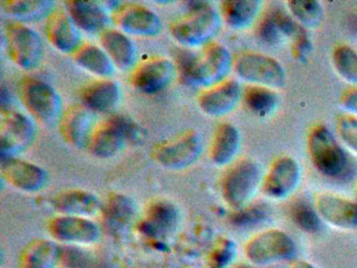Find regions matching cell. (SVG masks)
Instances as JSON below:
<instances>
[{
    "instance_id": "obj_1",
    "label": "cell",
    "mask_w": 357,
    "mask_h": 268,
    "mask_svg": "<svg viewBox=\"0 0 357 268\" xmlns=\"http://www.w3.org/2000/svg\"><path fill=\"white\" fill-rule=\"evenodd\" d=\"M179 69L188 83L208 88L227 80L233 69L234 59L227 46L211 42L197 54L179 56Z\"/></svg>"
},
{
    "instance_id": "obj_2",
    "label": "cell",
    "mask_w": 357,
    "mask_h": 268,
    "mask_svg": "<svg viewBox=\"0 0 357 268\" xmlns=\"http://www.w3.org/2000/svg\"><path fill=\"white\" fill-rule=\"evenodd\" d=\"M222 23L219 10L211 4L198 2L171 24L170 33L185 47H204L213 42Z\"/></svg>"
},
{
    "instance_id": "obj_3",
    "label": "cell",
    "mask_w": 357,
    "mask_h": 268,
    "mask_svg": "<svg viewBox=\"0 0 357 268\" xmlns=\"http://www.w3.org/2000/svg\"><path fill=\"white\" fill-rule=\"evenodd\" d=\"M307 149L311 163L319 173L332 179L344 177L350 165L348 154L326 126L311 128Z\"/></svg>"
},
{
    "instance_id": "obj_4",
    "label": "cell",
    "mask_w": 357,
    "mask_h": 268,
    "mask_svg": "<svg viewBox=\"0 0 357 268\" xmlns=\"http://www.w3.org/2000/svg\"><path fill=\"white\" fill-rule=\"evenodd\" d=\"M263 177L262 168L252 159L234 163L221 182V194L227 204L235 211L250 204L262 186Z\"/></svg>"
},
{
    "instance_id": "obj_5",
    "label": "cell",
    "mask_w": 357,
    "mask_h": 268,
    "mask_svg": "<svg viewBox=\"0 0 357 268\" xmlns=\"http://www.w3.org/2000/svg\"><path fill=\"white\" fill-rule=\"evenodd\" d=\"M234 71L248 85L277 90L287 81L283 65L273 57L260 52H246L234 59Z\"/></svg>"
},
{
    "instance_id": "obj_6",
    "label": "cell",
    "mask_w": 357,
    "mask_h": 268,
    "mask_svg": "<svg viewBox=\"0 0 357 268\" xmlns=\"http://www.w3.org/2000/svg\"><path fill=\"white\" fill-rule=\"evenodd\" d=\"M20 96L24 106L36 121L43 125L59 124L63 105L59 94L47 82L28 77L20 83Z\"/></svg>"
},
{
    "instance_id": "obj_7",
    "label": "cell",
    "mask_w": 357,
    "mask_h": 268,
    "mask_svg": "<svg viewBox=\"0 0 357 268\" xmlns=\"http://www.w3.org/2000/svg\"><path fill=\"white\" fill-rule=\"evenodd\" d=\"M6 47L10 60L24 70L38 68L45 56L40 36L26 23L12 21L5 29Z\"/></svg>"
},
{
    "instance_id": "obj_8",
    "label": "cell",
    "mask_w": 357,
    "mask_h": 268,
    "mask_svg": "<svg viewBox=\"0 0 357 268\" xmlns=\"http://www.w3.org/2000/svg\"><path fill=\"white\" fill-rule=\"evenodd\" d=\"M244 253L255 265H268L292 259L296 253V245L287 232L271 228L250 238L244 246Z\"/></svg>"
},
{
    "instance_id": "obj_9",
    "label": "cell",
    "mask_w": 357,
    "mask_h": 268,
    "mask_svg": "<svg viewBox=\"0 0 357 268\" xmlns=\"http://www.w3.org/2000/svg\"><path fill=\"white\" fill-rule=\"evenodd\" d=\"M204 150L202 136L195 130H187L166 142H160L152 150L154 161L169 170L191 167L199 159Z\"/></svg>"
},
{
    "instance_id": "obj_10",
    "label": "cell",
    "mask_w": 357,
    "mask_h": 268,
    "mask_svg": "<svg viewBox=\"0 0 357 268\" xmlns=\"http://www.w3.org/2000/svg\"><path fill=\"white\" fill-rule=\"evenodd\" d=\"M34 121L24 113L10 108L0 111V151L1 157H17L28 150L36 138Z\"/></svg>"
},
{
    "instance_id": "obj_11",
    "label": "cell",
    "mask_w": 357,
    "mask_h": 268,
    "mask_svg": "<svg viewBox=\"0 0 357 268\" xmlns=\"http://www.w3.org/2000/svg\"><path fill=\"white\" fill-rule=\"evenodd\" d=\"M112 17V22L126 35L155 37L162 29L160 16L142 4H121L114 10Z\"/></svg>"
},
{
    "instance_id": "obj_12",
    "label": "cell",
    "mask_w": 357,
    "mask_h": 268,
    "mask_svg": "<svg viewBox=\"0 0 357 268\" xmlns=\"http://www.w3.org/2000/svg\"><path fill=\"white\" fill-rule=\"evenodd\" d=\"M176 65L165 57H154L137 65L130 82L142 94H155L166 89L176 75Z\"/></svg>"
},
{
    "instance_id": "obj_13",
    "label": "cell",
    "mask_w": 357,
    "mask_h": 268,
    "mask_svg": "<svg viewBox=\"0 0 357 268\" xmlns=\"http://www.w3.org/2000/svg\"><path fill=\"white\" fill-rule=\"evenodd\" d=\"M302 178L300 163L290 156L275 159L263 177L262 191L268 198L282 200L294 194Z\"/></svg>"
},
{
    "instance_id": "obj_14",
    "label": "cell",
    "mask_w": 357,
    "mask_h": 268,
    "mask_svg": "<svg viewBox=\"0 0 357 268\" xmlns=\"http://www.w3.org/2000/svg\"><path fill=\"white\" fill-rule=\"evenodd\" d=\"M50 234L57 242L68 246H84L97 242L101 237L99 225L91 218L59 215L52 220Z\"/></svg>"
},
{
    "instance_id": "obj_15",
    "label": "cell",
    "mask_w": 357,
    "mask_h": 268,
    "mask_svg": "<svg viewBox=\"0 0 357 268\" xmlns=\"http://www.w3.org/2000/svg\"><path fill=\"white\" fill-rule=\"evenodd\" d=\"M0 172L10 186L26 193L43 190L49 180L43 168L18 157H1Z\"/></svg>"
},
{
    "instance_id": "obj_16",
    "label": "cell",
    "mask_w": 357,
    "mask_h": 268,
    "mask_svg": "<svg viewBox=\"0 0 357 268\" xmlns=\"http://www.w3.org/2000/svg\"><path fill=\"white\" fill-rule=\"evenodd\" d=\"M243 98V88L239 82L227 79L221 83L206 88L198 96V106L204 114L221 117L237 108Z\"/></svg>"
},
{
    "instance_id": "obj_17",
    "label": "cell",
    "mask_w": 357,
    "mask_h": 268,
    "mask_svg": "<svg viewBox=\"0 0 357 268\" xmlns=\"http://www.w3.org/2000/svg\"><path fill=\"white\" fill-rule=\"evenodd\" d=\"M84 105H73L66 109L59 121L63 140L77 149L89 147L95 128V114Z\"/></svg>"
},
{
    "instance_id": "obj_18",
    "label": "cell",
    "mask_w": 357,
    "mask_h": 268,
    "mask_svg": "<svg viewBox=\"0 0 357 268\" xmlns=\"http://www.w3.org/2000/svg\"><path fill=\"white\" fill-rule=\"evenodd\" d=\"M45 36L63 54H74L82 45V35L66 10L55 8L45 20Z\"/></svg>"
},
{
    "instance_id": "obj_19",
    "label": "cell",
    "mask_w": 357,
    "mask_h": 268,
    "mask_svg": "<svg viewBox=\"0 0 357 268\" xmlns=\"http://www.w3.org/2000/svg\"><path fill=\"white\" fill-rule=\"evenodd\" d=\"M315 209L323 221L340 230L357 228V202L330 194L321 193L315 199Z\"/></svg>"
},
{
    "instance_id": "obj_20",
    "label": "cell",
    "mask_w": 357,
    "mask_h": 268,
    "mask_svg": "<svg viewBox=\"0 0 357 268\" xmlns=\"http://www.w3.org/2000/svg\"><path fill=\"white\" fill-rule=\"evenodd\" d=\"M66 12L81 31L91 35H101L106 29H110L112 15L99 2L74 0L66 2Z\"/></svg>"
},
{
    "instance_id": "obj_21",
    "label": "cell",
    "mask_w": 357,
    "mask_h": 268,
    "mask_svg": "<svg viewBox=\"0 0 357 268\" xmlns=\"http://www.w3.org/2000/svg\"><path fill=\"white\" fill-rule=\"evenodd\" d=\"M181 222V211L170 201L152 203L142 224V230L152 238H165L175 232Z\"/></svg>"
},
{
    "instance_id": "obj_22",
    "label": "cell",
    "mask_w": 357,
    "mask_h": 268,
    "mask_svg": "<svg viewBox=\"0 0 357 268\" xmlns=\"http://www.w3.org/2000/svg\"><path fill=\"white\" fill-rule=\"evenodd\" d=\"M100 44L116 68L127 71L137 66V46L128 35L120 29H106L100 35Z\"/></svg>"
},
{
    "instance_id": "obj_23",
    "label": "cell",
    "mask_w": 357,
    "mask_h": 268,
    "mask_svg": "<svg viewBox=\"0 0 357 268\" xmlns=\"http://www.w3.org/2000/svg\"><path fill=\"white\" fill-rule=\"evenodd\" d=\"M83 105L93 112L110 113L122 100V88L112 79H100L87 85L82 92Z\"/></svg>"
},
{
    "instance_id": "obj_24",
    "label": "cell",
    "mask_w": 357,
    "mask_h": 268,
    "mask_svg": "<svg viewBox=\"0 0 357 268\" xmlns=\"http://www.w3.org/2000/svg\"><path fill=\"white\" fill-rule=\"evenodd\" d=\"M52 205L60 215L83 218H91L102 209L101 202L93 193L79 188L56 195Z\"/></svg>"
},
{
    "instance_id": "obj_25",
    "label": "cell",
    "mask_w": 357,
    "mask_h": 268,
    "mask_svg": "<svg viewBox=\"0 0 357 268\" xmlns=\"http://www.w3.org/2000/svg\"><path fill=\"white\" fill-rule=\"evenodd\" d=\"M127 142V138L112 117L93 130L87 148L96 157L107 159L120 153Z\"/></svg>"
},
{
    "instance_id": "obj_26",
    "label": "cell",
    "mask_w": 357,
    "mask_h": 268,
    "mask_svg": "<svg viewBox=\"0 0 357 268\" xmlns=\"http://www.w3.org/2000/svg\"><path fill=\"white\" fill-rule=\"evenodd\" d=\"M102 216L106 230L114 234H120L130 225L137 213V205L130 197L116 193L110 195L102 205Z\"/></svg>"
},
{
    "instance_id": "obj_27",
    "label": "cell",
    "mask_w": 357,
    "mask_h": 268,
    "mask_svg": "<svg viewBox=\"0 0 357 268\" xmlns=\"http://www.w3.org/2000/svg\"><path fill=\"white\" fill-rule=\"evenodd\" d=\"M240 147L241 135L237 127L231 123L220 124L211 142V161L218 167L231 165L237 157Z\"/></svg>"
},
{
    "instance_id": "obj_28",
    "label": "cell",
    "mask_w": 357,
    "mask_h": 268,
    "mask_svg": "<svg viewBox=\"0 0 357 268\" xmlns=\"http://www.w3.org/2000/svg\"><path fill=\"white\" fill-rule=\"evenodd\" d=\"M262 2L259 0H229L220 6L221 18L229 29L245 31L256 22L260 15Z\"/></svg>"
},
{
    "instance_id": "obj_29",
    "label": "cell",
    "mask_w": 357,
    "mask_h": 268,
    "mask_svg": "<svg viewBox=\"0 0 357 268\" xmlns=\"http://www.w3.org/2000/svg\"><path fill=\"white\" fill-rule=\"evenodd\" d=\"M72 56L79 67L100 79H110L116 71V66L107 52L96 44L83 42Z\"/></svg>"
},
{
    "instance_id": "obj_30",
    "label": "cell",
    "mask_w": 357,
    "mask_h": 268,
    "mask_svg": "<svg viewBox=\"0 0 357 268\" xmlns=\"http://www.w3.org/2000/svg\"><path fill=\"white\" fill-rule=\"evenodd\" d=\"M0 8L7 16L17 22H34L47 20L55 10V2L49 0H3Z\"/></svg>"
},
{
    "instance_id": "obj_31",
    "label": "cell",
    "mask_w": 357,
    "mask_h": 268,
    "mask_svg": "<svg viewBox=\"0 0 357 268\" xmlns=\"http://www.w3.org/2000/svg\"><path fill=\"white\" fill-rule=\"evenodd\" d=\"M61 258V248L57 243L39 239L31 243L22 253V268H54Z\"/></svg>"
},
{
    "instance_id": "obj_32",
    "label": "cell",
    "mask_w": 357,
    "mask_h": 268,
    "mask_svg": "<svg viewBox=\"0 0 357 268\" xmlns=\"http://www.w3.org/2000/svg\"><path fill=\"white\" fill-rule=\"evenodd\" d=\"M246 108L257 117H267L275 112L279 103L275 90L261 86L248 85L242 98Z\"/></svg>"
},
{
    "instance_id": "obj_33",
    "label": "cell",
    "mask_w": 357,
    "mask_h": 268,
    "mask_svg": "<svg viewBox=\"0 0 357 268\" xmlns=\"http://www.w3.org/2000/svg\"><path fill=\"white\" fill-rule=\"evenodd\" d=\"M286 10L303 29H314L323 18V6L315 0H290Z\"/></svg>"
},
{
    "instance_id": "obj_34",
    "label": "cell",
    "mask_w": 357,
    "mask_h": 268,
    "mask_svg": "<svg viewBox=\"0 0 357 268\" xmlns=\"http://www.w3.org/2000/svg\"><path fill=\"white\" fill-rule=\"evenodd\" d=\"M332 65L338 77L357 87V52L349 45H338L332 52Z\"/></svg>"
},
{
    "instance_id": "obj_35",
    "label": "cell",
    "mask_w": 357,
    "mask_h": 268,
    "mask_svg": "<svg viewBox=\"0 0 357 268\" xmlns=\"http://www.w3.org/2000/svg\"><path fill=\"white\" fill-rule=\"evenodd\" d=\"M271 215V207L263 202L250 203L236 209L231 216V222L238 228H252L265 221Z\"/></svg>"
},
{
    "instance_id": "obj_36",
    "label": "cell",
    "mask_w": 357,
    "mask_h": 268,
    "mask_svg": "<svg viewBox=\"0 0 357 268\" xmlns=\"http://www.w3.org/2000/svg\"><path fill=\"white\" fill-rule=\"evenodd\" d=\"M291 219L300 230L308 234H317L323 226L317 209L308 203H296L291 209Z\"/></svg>"
},
{
    "instance_id": "obj_37",
    "label": "cell",
    "mask_w": 357,
    "mask_h": 268,
    "mask_svg": "<svg viewBox=\"0 0 357 268\" xmlns=\"http://www.w3.org/2000/svg\"><path fill=\"white\" fill-rule=\"evenodd\" d=\"M237 255V246L231 239L223 238L217 243L211 253L210 265L212 268H229Z\"/></svg>"
},
{
    "instance_id": "obj_38",
    "label": "cell",
    "mask_w": 357,
    "mask_h": 268,
    "mask_svg": "<svg viewBox=\"0 0 357 268\" xmlns=\"http://www.w3.org/2000/svg\"><path fill=\"white\" fill-rule=\"evenodd\" d=\"M336 132L342 144L357 155V117H340L336 121Z\"/></svg>"
},
{
    "instance_id": "obj_39",
    "label": "cell",
    "mask_w": 357,
    "mask_h": 268,
    "mask_svg": "<svg viewBox=\"0 0 357 268\" xmlns=\"http://www.w3.org/2000/svg\"><path fill=\"white\" fill-rule=\"evenodd\" d=\"M258 35L263 42L267 44H277L282 40L281 34L275 24L273 14H268L263 18L258 27Z\"/></svg>"
},
{
    "instance_id": "obj_40",
    "label": "cell",
    "mask_w": 357,
    "mask_h": 268,
    "mask_svg": "<svg viewBox=\"0 0 357 268\" xmlns=\"http://www.w3.org/2000/svg\"><path fill=\"white\" fill-rule=\"evenodd\" d=\"M340 104L347 114L357 117V87L346 90L340 96Z\"/></svg>"
},
{
    "instance_id": "obj_41",
    "label": "cell",
    "mask_w": 357,
    "mask_h": 268,
    "mask_svg": "<svg viewBox=\"0 0 357 268\" xmlns=\"http://www.w3.org/2000/svg\"><path fill=\"white\" fill-rule=\"evenodd\" d=\"M289 268H317L312 264L309 263V262L304 261V260H296L294 263H291V265L289 266Z\"/></svg>"
},
{
    "instance_id": "obj_42",
    "label": "cell",
    "mask_w": 357,
    "mask_h": 268,
    "mask_svg": "<svg viewBox=\"0 0 357 268\" xmlns=\"http://www.w3.org/2000/svg\"><path fill=\"white\" fill-rule=\"evenodd\" d=\"M235 268H252V267H250V266L241 265V266H238V267H235Z\"/></svg>"
}]
</instances>
